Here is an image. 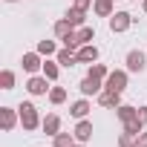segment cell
Listing matches in <instances>:
<instances>
[{
  "label": "cell",
  "instance_id": "1",
  "mask_svg": "<svg viewBox=\"0 0 147 147\" xmlns=\"http://www.w3.org/2000/svg\"><path fill=\"white\" fill-rule=\"evenodd\" d=\"M18 115H20L23 130H35V127L40 124V118H38V107H35V104H29V101H23V104L18 107Z\"/></svg>",
  "mask_w": 147,
  "mask_h": 147
},
{
  "label": "cell",
  "instance_id": "2",
  "mask_svg": "<svg viewBox=\"0 0 147 147\" xmlns=\"http://www.w3.org/2000/svg\"><path fill=\"white\" fill-rule=\"evenodd\" d=\"M124 87H127V72H121V69L110 72L104 81V90H113V92H124Z\"/></svg>",
  "mask_w": 147,
  "mask_h": 147
},
{
  "label": "cell",
  "instance_id": "3",
  "mask_svg": "<svg viewBox=\"0 0 147 147\" xmlns=\"http://www.w3.org/2000/svg\"><path fill=\"white\" fill-rule=\"evenodd\" d=\"M130 23H133V18H130L127 12H115V15L110 18V29H113V32H127Z\"/></svg>",
  "mask_w": 147,
  "mask_h": 147
},
{
  "label": "cell",
  "instance_id": "4",
  "mask_svg": "<svg viewBox=\"0 0 147 147\" xmlns=\"http://www.w3.org/2000/svg\"><path fill=\"white\" fill-rule=\"evenodd\" d=\"M144 66H147V58H144V52L133 49V52L127 55V69H130V72H144Z\"/></svg>",
  "mask_w": 147,
  "mask_h": 147
},
{
  "label": "cell",
  "instance_id": "5",
  "mask_svg": "<svg viewBox=\"0 0 147 147\" xmlns=\"http://www.w3.org/2000/svg\"><path fill=\"white\" fill-rule=\"evenodd\" d=\"M26 90H29L32 95H46L49 78H46V75H43V78H29V81H26Z\"/></svg>",
  "mask_w": 147,
  "mask_h": 147
},
{
  "label": "cell",
  "instance_id": "6",
  "mask_svg": "<svg viewBox=\"0 0 147 147\" xmlns=\"http://www.w3.org/2000/svg\"><path fill=\"white\" fill-rule=\"evenodd\" d=\"M23 69H26V72H38V69H43V63H40V52H26V55H23Z\"/></svg>",
  "mask_w": 147,
  "mask_h": 147
},
{
  "label": "cell",
  "instance_id": "7",
  "mask_svg": "<svg viewBox=\"0 0 147 147\" xmlns=\"http://www.w3.org/2000/svg\"><path fill=\"white\" fill-rule=\"evenodd\" d=\"M78 61H81V63H95V61H98V49L90 46V43H84V46L78 49Z\"/></svg>",
  "mask_w": 147,
  "mask_h": 147
},
{
  "label": "cell",
  "instance_id": "8",
  "mask_svg": "<svg viewBox=\"0 0 147 147\" xmlns=\"http://www.w3.org/2000/svg\"><path fill=\"white\" fill-rule=\"evenodd\" d=\"M98 101H101V107H121V92L104 90V92L98 95Z\"/></svg>",
  "mask_w": 147,
  "mask_h": 147
},
{
  "label": "cell",
  "instance_id": "9",
  "mask_svg": "<svg viewBox=\"0 0 147 147\" xmlns=\"http://www.w3.org/2000/svg\"><path fill=\"white\" fill-rule=\"evenodd\" d=\"M43 133H46V136H52V138H55V136L61 133V118H58L55 113L43 118Z\"/></svg>",
  "mask_w": 147,
  "mask_h": 147
},
{
  "label": "cell",
  "instance_id": "10",
  "mask_svg": "<svg viewBox=\"0 0 147 147\" xmlns=\"http://www.w3.org/2000/svg\"><path fill=\"white\" fill-rule=\"evenodd\" d=\"M75 138H78V141H90V138H92V121L81 118L78 127H75Z\"/></svg>",
  "mask_w": 147,
  "mask_h": 147
},
{
  "label": "cell",
  "instance_id": "11",
  "mask_svg": "<svg viewBox=\"0 0 147 147\" xmlns=\"http://www.w3.org/2000/svg\"><path fill=\"white\" fill-rule=\"evenodd\" d=\"M0 121H3V130H12V127L18 124L15 110H12V107H0Z\"/></svg>",
  "mask_w": 147,
  "mask_h": 147
},
{
  "label": "cell",
  "instance_id": "12",
  "mask_svg": "<svg viewBox=\"0 0 147 147\" xmlns=\"http://www.w3.org/2000/svg\"><path fill=\"white\" fill-rule=\"evenodd\" d=\"M81 92H84V95H95V92H101V81L87 75V78L81 81Z\"/></svg>",
  "mask_w": 147,
  "mask_h": 147
},
{
  "label": "cell",
  "instance_id": "13",
  "mask_svg": "<svg viewBox=\"0 0 147 147\" xmlns=\"http://www.w3.org/2000/svg\"><path fill=\"white\" fill-rule=\"evenodd\" d=\"M92 9H95V15H101V18H113V0H95Z\"/></svg>",
  "mask_w": 147,
  "mask_h": 147
},
{
  "label": "cell",
  "instance_id": "14",
  "mask_svg": "<svg viewBox=\"0 0 147 147\" xmlns=\"http://www.w3.org/2000/svg\"><path fill=\"white\" fill-rule=\"evenodd\" d=\"M58 63H61V66H75V63H78V55H72V49L66 46V49L58 52Z\"/></svg>",
  "mask_w": 147,
  "mask_h": 147
},
{
  "label": "cell",
  "instance_id": "15",
  "mask_svg": "<svg viewBox=\"0 0 147 147\" xmlns=\"http://www.w3.org/2000/svg\"><path fill=\"white\" fill-rule=\"evenodd\" d=\"M115 110H118V118H121L124 124L138 118V110H136V107H127V104H121V107H115Z\"/></svg>",
  "mask_w": 147,
  "mask_h": 147
},
{
  "label": "cell",
  "instance_id": "16",
  "mask_svg": "<svg viewBox=\"0 0 147 147\" xmlns=\"http://www.w3.org/2000/svg\"><path fill=\"white\" fill-rule=\"evenodd\" d=\"M75 38H78V46H84V43H90V40L95 38V32H92V26H81V29L75 32Z\"/></svg>",
  "mask_w": 147,
  "mask_h": 147
},
{
  "label": "cell",
  "instance_id": "17",
  "mask_svg": "<svg viewBox=\"0 0 147 147\" xmlns=\"http://www.w3.org/2000/svg\"><path fill=\"white\" fill-rule=\"evenodd\" d=\"M66 20H69V26H84V9H69Z\"/></svg>",
  "mask_w": 147,
  "mask_h": 147
},
{
  "label": "cell",
  "instance_id": "18",
  "mask_svg": "<svg viewBox=\"0 0 147 147\" xmlns=\"http://www.w3.org/2000/svg\"><path fill=\"white\" fill-rule=\"evenodd\" d=\"M69 113L75 115V118H87V113H90V101H75Z\"/></svg>",
  "mask_w": 147,
  "mask_h": 147
},
{
  "label": "cell",
  "instance_id": "19",
  "mask_svg": "<svg viewBox=\"0 0 147 147\" xmlns=\"http://www.w3.org/2000/svg\"><path fill=\"white\" fill-rule=\"evenodd\" d=\"M107 75H110V72H107V66H104V63H92V66H90V78L107 81Z\"/></svg>",
  "mask_w": 147,
  "mask_h": 147
},
{
  "label": "cell",
  "instance_id": "20",
  "mask_svg": "<svg viewBox=\"0 0 147 147\" xmlns=\"http://www.w3.org/2000/svg\"><path fill=\"white\" fill-rule=\"evenodd\" d=\"M55 147H75V136H69V133H58V136H55Z\"/></svg>",
  "mask_w": 147,
  "mask_h": 147
},
{
  "label": "cell",
  "instance_id": "21",
  "mask_svg": "<svg viewBox=\"0 0 147 147\" xmlns=\"http://www.w3.org/2000/svg\"><path fill=\"white\" fill-rule=\"evenodd\" d=\"M49 101H52V104H63V101H66V90H63V87H52V90H49Z\"/></svg>",
  "mask_w": 147,
  "mask_h": 147
},
{
  "label": "cell",
  "instance_id": "22",
  "mask_svg": "<svg viewBox=\"0 0 147 147\" xmlns=\"http://www.w3.org/2000/svg\"><path fill=\"white\" fill-rule=\"evenodd\" d=\"M0 87H3V90H12V87H15V72H12V69H3V75H0Z\"/></svg>",
  "mask_w": 147,
  "mask_h": 147
},
{
  "label": "cell",
  "instance_id": "23",
  "mask_svg": "<svg viewBox=\"0 0 147 147\" xmlns=\"http://www.w3.org/2000/svg\"><path fill=\"white\" fill-rule=\"evenodd\" d=\"M69 32H72V26H69V20H66V18L55 23V35H58V38H66Z\"/></svg>",
  "mask_w": 147,
  "mask_h": 147
},
{
  "label": "cell",
  "instance_id": "24",
  "mask_svg": "<svg viewBox=\"0 0 147 147\" xmlns=\"http://www.w3.org/2000/svg\"><path fill=\"white\" fill-rule=\"evenodd\" d=\"M43 75H46L49 81H55V78H58V63H52V61H46V63H43Z\"/></svg>",
  "mask_w": 147,
  "mask_h": 147
},
{
  "label": "cell",
  "instance_id": "25",
  "mask_svg": "<svg viewBox=\"0 0 147 147\" xmlns=\"http://www.w3.org/2000/svg\"><path fill=\"white\" fill-rule=\"evenodd\" d=\"M38 52H40V55H55V43H52V40H40V43H38Z\"/></svg>",
  "mask_w": 147,
  "mask_h": 147
},
{
  "label": "cell",
  "instance_id": "26",
  "mask_svg": "<svg viewBox=\"0 0 147 147\" xmlns=\"http://www.w3.org/2000/svg\"><path fill=\"white\" fill-rule=\"evenodd\" d=\"M90 6H92V0H75V9H84V12H87Z\"/></svg>",
  "mask_w": 147,
  "mask_h": 147
},
{
  "label": "cell",
  "instance_id": "27",
  "mask_svg": "<svg viewBox=\"0 0 147 147\" xmlns=\"http://www.w3.org/2000/svg\"><path fill=\"white\" fill-rule=\"evenodd\" d=\"M138 121L147 124V107H138Z\"/></svg>",
  "mask_w": 147,
  "mask_h": 147
},
{
  "label": "cell",
  "instance_id": "28",
  "mask_svg": "<svg viewBox=\"0 0 147 147\" xmlns=\"http://www.w3.org/2000/svg\"><path fill=\"white\" fill-rule=\"evenodd\" d=\"M136 144H138V147H147V133H141V136L136 138Z\"/></svg>",
  "mask_w": 147,
  "mask_h": 147
},
{
  "label": "cell",
  "instance_id": "29",
  "mask_svg": "<svg viewBox=\"0 0 147 147\" xmlns=\"http://www.w3.org/2000/svg\"><path fill=\"white\" fill-rule=\"evenodd\" d=\"M144 12H147V0H144Z\"/></svg>",
  "mask_w": 147,
  "mask_h": 147
},
{
  "label": "cell",
  "instance_id": "30",
  "mask_svg": "<svg viewBox=\"0 0 147 147\" xmlns=\"http://www.w3.org/2000/svg\"><path fill=\"white\" fill-rule=\"evenodd\" d=\"M9 3H15V0H9Z\"/></svg>",
  "mask_w": 147,
  "mask_h": 147
}]
</instances>
